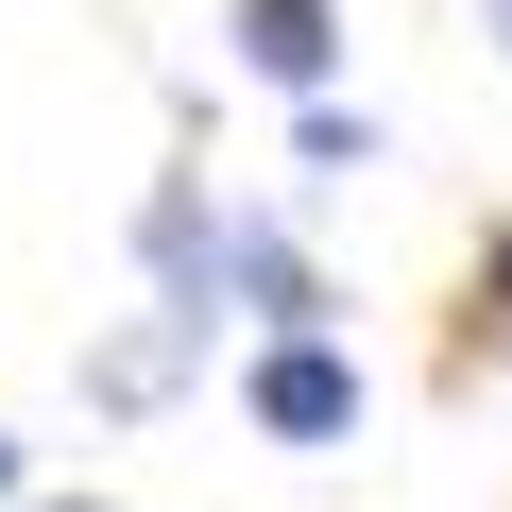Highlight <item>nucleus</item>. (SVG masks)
Here are the masks:
<instances>
[{
	"mask_svg": "<svg viewBox=\"0 0 512 512\" xmlns=\"http://www.w3.org/2000/svg\"><path fill=\"white\" fill-rule=\"evenodd\" d=\"M359 410H376V376H359L342 325H274L239 359V427L256 444H359Z\"/></svg>",
	"mask_w": 512,
	"mask_h": 512,
	"instance_id": "f257e3e1",
	"label": "nucleus"
},
{
	"mask_svg": "<svg viewBox=\"0 0 512 512\" xmlns=\"http://www.w3.org/2000/svg\"><path fill=\"white\" fill-rule=\"evenodd\" d=\"M205 308H239L256 342L274 325H342V291H325V256L274 222V205H222V274H205Z\"/></svg>",
	"mask_w": 512,
	"mask_h": 512,
	"instance_id": "f03ea898",
	"label": "nucleus"
},
{
	"mask_svg": "<svg viewBox=\"0 0 512 512\" xmlns=\"http://www.w3.org/2000/svg\"><path fill=\"white\" fill-rule=\"evenodd\" d=\"M137 274H154V308H205V274H222V188H205V171H154ZM205 325H222V308H205Z\"/></svg>",
	"mask_w": 512,
	"mask_h": 512,
	"instance_id": "7ed1b4c3",
	"label": "nucleus"
},
{
	"mask_svg": "<svg viewBox=\"0 0 512 512\" xmlns=\"http://www.w3.org/2000/svg\"><path fill=\"white\" fill-rule=\"evenodd\" d=\"M222 52L308 103V86H342V0H222Z\"/></svg>",
	"mask_w": 512,
	"mask_h": 512,
	"instance_id": "20e7f679",
	"label": "nucleus"
},
{
	"mask_svg": "<svg viewBox=\"0 0 512 512\" xmlns=\"http://www.w3.org/2000/svg\"><path fill=\"white\" fill-rule=\"evenodd\" d=\"M205 342H222L205 308H137V325L86 359V393H103V410H154V393H188V359H205Z\"/></svg>",
	"mask_w": 512,
	"mask_h": 512,
	"instance_id": "39448f33",
	"label": "nucleus"
},
{
	"mask_svg": "<svg viewBox=\"0 0 512 512\" xmlns=\"http://www.w3.org/2000/svg\"><path fill=\"white\" fill-rule=\"evenodd\" d=\"M291 154H308V188H342V171H376V120L308 86V103H291Z\"/></svg>",
	"mask_w": 512,
	"mask_h": 512,
	"instance_id": "423d86ee",
	"label": "nucleus"
},
{
	"mask_svg": "<svg viewBox=\"0 0 512 512\" xmlns=\"http://www.w3.org/2000/svg\"><path fill=\"white\" fill-rule=\"evenodd\" d=\"M0 512H120V495H0Z\"/></svg>",
	"mask_w": 512,
	"mask_h": 512,
	"instance_id": "0eeeda50",
	"label": "nucleus"
},
{
	"mask_svg": "<svg viewBox=\"0 0 512 512\" xmlns=\"http://www.w3.org/2000/svg\"><path fill=\"white\" fill-rule=\"evenodd\" d=\"M0 495H18V427H0Z\"/></svg>",
	"mask_w": 512,
	"mask_h": 512,
	"instance_id": "6e6552de",
	"label": "nucleus"
},
{
	"mask_svg": "<svg viewBox=\"0 0 512 512\" xmlns=\"http://www.w3.org/2000/svg\"><path fill=\"white\" fill-rule=\"evenodd\" d=\"M495 52H512V0H495Z\"/></svg>",
	"mask_w": 512,
	"mask_h": 512,
	"instance_id": "1a4fd4ad",
	"label": "nucleus"
}]
</instances>
